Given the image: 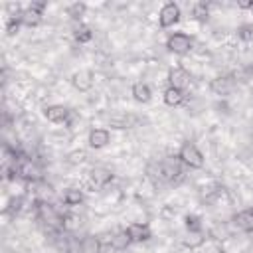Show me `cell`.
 <instances>
[{
    "instance_id": "1",
    "label": "cell",
    "mask_w": 253,
    "mask_h": 253,
    "mask_svg": "<svg viewBox=\"0 0 253 253\" xmlns=\"http://www.w3.org/2000/svg\"><path fill=\"white\" fill-rule=\"evenodd\" d=\"M178 158H180L186 166H190V168H204V162H206L202 150H200L194 142H184V144L180 146Z\"/></svg>"
},
{
    "instance_id": "2",
    "label": "cell",
    "mask_w": 253,
    "mask_h": 253,
    "mask_svg": "<svg viewBox=\"0 0 253 253\" xmlns=\"http://www.w3.org/2000/svg\"><path fill=\"white\" fill-rule=\"evenodd\" d=\"M192 45H194L192 38H190L188 34H184V32H174V34H170L168 40H166V47H168L172 53H176V55L188 53V51L192 49Z\"/></svg>"
},
{
    "instance_id": "3",
    "label": "cell",
    "mask_w": 253,
    "mask_h": 253,
    "mask_svg": "<svg viewBox=\"0 0 253 253\" xmlns=\"http://www.w3.org/2000/svg\"><path fill=\"white\" fill-rule=\"evenodd\" d=\"M180 16H182L180 6L176 2H166L158 12V24L160 28H172L174 24L180 22Z\"/></svg>"
},
{
    "instance_id": "4",
    "label": "cell",
    "mask_w": 253,
    "mask_h": 253,
    "mask_svg": "<svg viewBox=\"0 0 253 253\" xmlns=\"http://www.w3.org/2000/svg\"><path fill=\"white\" fill-rule=\"evenodd\" d=\"M43 10H45V2H30L28 8H24V12H22V24L30 26V28L38 26L42 22Z\"/></svg>"
},
{
    "instance_id": "5",
    "label": "cell",
    "mask_w": 253,
    "mask_h": 253,
    "mask_svg": "<svg viewBox=\"0 0 253 253\" xmlns=\"http://www.w3.org/2000/svg\"><path fill=\"white\" fill-rule=\"evenodd\" d=\"M125 233H126V237L130 239V243H142V241H148V239L152 237L150 227H148L146 223H138V221L128 223L126 229H125Z\"/></svg>"
},
{
    "instance_id": "6",
    "label": "cell",
    "mask_w": 253,
    "mask_h": 253,
    "mask_svg": "<svg viewBox=\"0 0 253 253\" xmlns=\"http://www.w3.org/2000/svg\"><path fill=\"white\" fill-rule=\"evenodd\" d=\"M87 142L91 148H105L109 142H111V132L109 128H103V126H95L89 130V136H87Z\"/></svg>"
},
{
    "instance_id": "7",
    "label": "cell",
    "mask_w": 253,
    "mask_h": 253,
    "mask_svg": "<svg viewBox=\"0 0 253 253\" xmlns=\"http://www.w3.org/2000/svg\"><path fill=\"white\" fill-rule=\"evenodd\" d=\"M43 117H45L49 123H55V125L67 123V119H69V109H67L65 105H47V107L43 109Z\"/></svg>"
},
{
    "instance_id": "8",
    "label": "cell",
    "mask_w": 253,
    "mask_h": 253,
    "mask_svg": "<svg viewBox=\"0 0 253 253\" xmlns=\"http://www.w3.org/2000/svg\"><path fill=\"white\" fill-rule=\"evenodd\" d=\"M71 85L77 91H89L93 87V73L87 69H79L71 75Z\"/></svg>"
},
{
    "instance_id": "9",
    "label": "cell",
    "mask_w": 253,
    "mask_h": 253,
    "mask_svg": "<svg viewBox=\"0 0 253 253\" xmlns=\"http://www.w3.org/2000/svg\"><path fill=\"white\" fill-rule=\"evenodd\" d=\"M168 81H170V87H176V89H182L190 83V73L184 69V67H172L168 71Z\"/></svg>"
},
{
    "instance_id": "10",
    "label": "cell",
    "mask_w": 253,
    "mask_h": 253,
    "mask_svg": "<svg viewBox=\"0 0 253 253\" xmlns=\"http://www.w3.org/2000/svg\"><path fill=\"white\" fill-rule=\"evenodd\" d=\"M130 93H132V99H134L136 103H148V101L152 99V89H150V85L144 83V81H136V83L132 85Z\"/></svg>"
},
{
    "instance_id": "11",
    "label": "cell",
    "mask_w": 253,
    "mask_h": 253,
    "mask_svg": "<svg viewBox=\"0 0 253 253\" xmlns=\"http://www.w3.org/2000/svg\"><path fill=\"white\" fill-rule=\"evenodd\" d=\"M233 221H235V225H237L241 231L253 233V208H247V210L239 211V213L233 217Z\"/></svg>"
},
{
    "instance_id": "12",
    "label": "cell",
    "mask_w": 253,
    "mask_h": 253,
    "mask_svg": "<svg viewBox=\"0 0 253 253\" xmlns=\"http://www.w3.org/2000/svg\"><path fill=\"white\" fill-rule=\"evenodd\" d=\"M162 99H164V103H166L168 107H178V105H182V103H184L186 95H184V91H182V89H176V87H166V89H164Z\"/></svg>"
},
{
    "instance_id": "13",
    "label": "cell",
    "mask_w": 253,
    "mask_h": 253,
    "mask_svg": "<svg viewBox=\"0 0 253 253\" xmlns=\"http://www.w3.org/2000/svg\"><path fill=\"white\" fill-rule=\"evenodd\" d=\"M83 202V190L81 188H67L63 192V204L65 206H79Z\"/></svg>"
},
{
    "instance_id": "14",
    "label": "cell",
    "mask_w": 253,
    "mask_h": 253,
    "mask_svg": "<svg viewBox=\"0 0 253 253\" xmlns=\"http://www.w3.org/2000/svg\"><path fill=\"white\" fill-rule=\"evenodd\" d=\"M73 38H75V42H79V43H89V42L93 40V30H91L87 24H79V26L75 28V32H73Z\"/></svg>"
},
{
    "instance_id": "15",
    "label": "cell",
    "mask_w": 253,
    "mask_h": 253,
    "mask_svg": "<svg viewBox=\"0 0 253 253\" xmlns=\"http://www.w3.org/2000/svg\"><path fill=\"white\" fill-rule=\"evenodd\" d=\"M81 251L83 253H99L101 251V239L95 235H87L81 241Z\"/></svg>"
},
{
    "instance_id": "16",
    "label": "cell",
    "mask_w": 253,
    "mask_h": 253,
    "mask_svg": "<svg viewBox=\"0 0 253 253\" xmlns=\"http://www.w3.org/2000/svg\"><path fill=\"white\" fill-rule=\"evenodd\" d=\"M184 225H186V229H188L190 233L202 231V221H200V215H196V213H188V215L184 217Z\"/></svg>"
},
{
    "instance_id": "17",
    "label": "cell",
    "mask_w": 253,
    "mask_h": 253,
    "mask_svg": "<svg viewBox=\"0 0 253 253\" xmlns=\"http://www.w3.org/2000/svg\"><path fill=\"white\" fill-rule=\"evenodd\" d=\"M18 174H20L22 178H26V180H32V178H36V166H34L30 160H24V162L18 166Z\"/></svg>"
},
{
    "instance_id": "18",
    "label": "cell",
    "mask_w": 253,
    "mask_h": 253,
    "mask_svg": "<svg viewBox=\"0 0 253 253\" xmlns=\"http://www.w3.org/2000/svg\"><path fill=\"white\" fill-rule=\"evenodd\" d=\"M85 10H87V4H83V2H73V4L67 8V16H71L73 20H79L81 16H85Z\"/></svg>"
},
{
    "instance_id": "19",
    "label": "cell",
    "mask_w": 253,
    "mask_h": 253,
    "mask_svg": "<svg viewBox=\"0 0 253 253\" xmlns=\"http://www.w3.org/2000/svg\"><path fill=\"white\" fill-rule=\"evenodd\" d=\"M128 243H130V239L126 237V233L125 231H121V233H117L115 237H111V245L115 247V249H126L128 247Z\"/></svg>"
},
{
    "instance_id": "20",
    "label": "cell",
    "mask_w": 253,
    "mask_h": 253,
    "mask_svg": "<svg viewBox=\"0 0 253 253\" xmlns=\"http://www.w3.org/2000/svg\"><path fill=\"white\" fill-rule=\"evenodd\" d=\"M91 180H93L95 186H97V184H105V182L111 180V172H107V170H103V168H97V170L91 172Z\"/></svg>"
},
{
    "instance_id": "21",
    "label": "cell",
    "mask_w": 253,
    "mask_h": 253,
    "mask_svg": "<svg viewBox=\"0 0 253 253\" xmlns=\"http://www.w3.org/2000/svg\"><path fill=\"white\" fill-rule=\"evenodd\" d=\"M237 38L243 42H253V24H243L237 28Z\"/></svg>"
},
{
    "instance_id": "22",
    "label": "cell",
    "mask_w": 253,
    "mask_h": 253,
    "mask_svg": "<svg viewBox=\"0 0 253 253\" xmlns=\"http://www.w3.org/2000/svg\"><path fill=\"white\" fill-rule=\"evenodd\" d=\"M211 89H213V91H215L217 95H221V93L225 95V93H227V91L231 89V85H229V83H227L225 79H221V77H219V79L211 81Z\"/></svg>"
},
{
    "instance_id": "23",
    "label": "cell",
    "mask_w": 253,
    "mask_h": 253,
    "mask_svg": "<svg viewBox=\"0 0 253 253\" xmlns=\"http://www.w3.org/2000/svg\"><path fill=\"white\" fill-rule=\"evenodd\" d=\"M188 237H192V239H186V241H184L186 247H198V245L204 243V235H202V231H198V233H190Z\"/></svg>"
},
{
    "instance_id": "24",
    "label": "cell",
    "mask_w": 253,
    "mask_h": 253,
    "mask_svg": "<svg viewBox=\"0 0 253 253\" xmlns=\"http://www.w3.org/2000/svg\"><path fill=\"white\" fill-rule=\"evenodd\" d=\"M192 12H194L196 18H206L208 16V4L206 2H196L192 6Z\"/></svg>"
},
{
    "instance_id": "25",
    "label": "cell",
    "mask_w": 253,
    "mask_h": 253,
    "mask_svg": "<svg viewBox=\"0 0 253 253\" xmlns=\"http://www.w3.org/2000/svg\"><path fill=\"white\" fill-rule=\"evenodd\" d=\"M237 8H243V10L253 8V0H237Z\"/></svg>"
}]
</instances>
